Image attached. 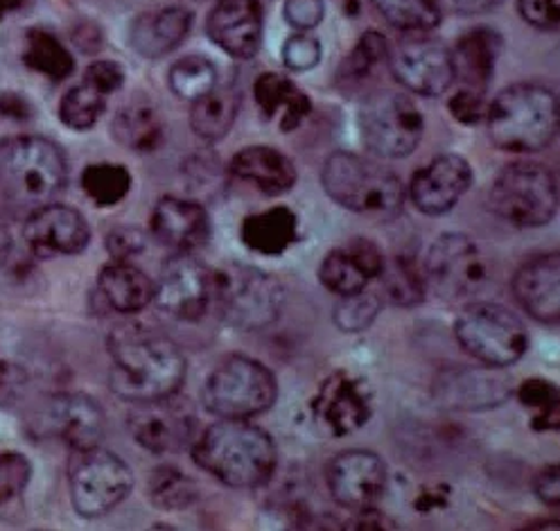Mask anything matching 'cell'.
<instances>
[{
	"label": "cell",
	"instance_id": "obj_1",
	"mask_svg": "<svg viewBox=\"0 0 560 531\" xmlns=\"http://www.w3.org/2000/svg\"><path fill=\"white\" fill-rule=\"evenodd\" d=\"M112 389L129 403L179 394L186 358L165 333L143 324H125L109 337Z\"/></svg>",
	"mask_w": 560,
	"mask_h": 531
},
{
	"label": "cell",
	"instance_id": "obj_2",
	"mask_svg": "<svg viewBox=\"0 0 560 531\" xmlns=\"http://www.w3.org/2000/svg\"><path fill=\"white\" fill-rule=\"evenodd\" d=\"M192 462L229 488H260L278 466L273 439L249 418H218L195 437Z\"/></svg>",
	"mask_w": 560,
	"mask_h": 531
},
{
	"label": "cell",
	"instance_id": "obj_3",
	"mask_svg": "<svg viewBox=\"0 0 560 531\" xmlns=\"http://www.w3.org/2000/svg\"><path fill=\"white\" fill-rule=\"evenodd\" d=\"M483 120L495 148L513 154H534L549 148L558 136V97L545 84L520 82L500 91L488 104Z\"/></svg>",
	"mask_w": 560,
	"mask_h": 531
},
{
	"label": "cell",
	"instance_id": "obj_4",
	"mask_svg": "<svg viewBox=\"0 0 560 531\" xmlns=\"http://www.w3.org/2000/svg\"><path fill=\"white\" fill-rule=\"evenodd\" d=\"M68 180L61 148L44 136H12L0 140V195L16 206L50 204Z\"/></svg>",
	"mask_w": 560,
	"mask_h": 531
},
{
	"label": "cell",
	"instance_id": "obj_5",
	"mask_svg": "<svg viewBox=\"0 0 560 531\" xmlns=\"http://www.w3.org/2000/svg\"><path fill=\"white\" fill-rule=\"evenodd\" d=\"M322 186L335 204L360 216H396L407 199L394 170L353 152H335L326 159Z\"/></svg>",
	"mask_w": 560,
	"mask_h": 531
},
{
	"label": "cell",
	"instance_id": "obj_6",
	"mask_svg": "<svg viewBox=\"0 0 560 531\" xmlns=\"http://www.w3.org/2000/svg\"><path fill=\"white\" fill-rule=\"evenodd\" d=\"M454 337L483 369H509L529 350V333L522 319L490 301H477L454 319Z\"/></svg>",
	"mask_w": 560,
	"mask_h": 531
},
{
	"label": "cell",
	"instance_id": "obj_7",
	"mask_svg": "<svg viewBox=\"0 0 560 531\" xmlns=\"http://www.w3.org/2000/svg\"><path fill=\"white\" fill-rule=\"evenodd\" d=\"M213 301L231 328L262 331L283 312L285 288L258 267L231 263L213 269Z\"/></svg>",
	"mask_w": 560,
	"mask_h": 531
},
{
	"label": "cell",
	"instance_id": "obj_8",
	"mask_svg": "<svg viewBox=\"0 0 560 531\" xmlns=\"http://www.w3.org/2000/svg\"><path fill=\"white\" fill-rule=\"evenodd\" d=\"M278 399L276 376L256 358L233 353L208 373L201 386L203 409L218 418H254Z\"/></svg>",
	"mask_w": 560,
	"mask_h": 531
},
{
	"label": "cell",
	"instance_id": "obj_9",
	"mask_svg": "<svg viewBox=\"0 0 560 531\" xmlns=\"http://www.w3.org/2000/svg\"><path fill=\"white\" fill-rule=\"evenodd\" d=\"M488 201L495 216L511 227H545L558 212L556 174L542 163H511L495 176L488 193Z\"/></svg>",
	"mask_w": 560,
	"mask_h": 531
},
{
	"label": "cell",
	"instance_id": "obj_10",
	"mask_svg": "<svg viewBox=\"0 0 560 531\" xmlns=\"http://www.w3.org/2000/svg\"><path fill=\"white\" fill-rule=\"evenodd\" d=\"M362 143L377 159H405L425 136V118L413 100L398 91H377L360 106Z\"/></svg>",
	"mask_w": 560,
	"mask_h": 531
},
{
	"label": "cell",
	"instance_id": "obj_11",
	"mask_svg": "<svg viewBox=\"0 0 560 531\" xmlns=\"http://www.w3.org/2000/svg\"><path fill=\"white\" fill-rule=\"evenodd\" d=\"M68 482L73 509L82 518H102L129 498L133 473L122 457L97 446L75 452Z\"/></svg>",
	"mask_w": 560,
	"mask_h": 531
},
{
	"label": "cell",
	"instance_id": "obj_12",
	"mask_svg": "<svg viewBox=\"0 0 560 531\" xmlns=\"http://www.w3.org/2000/svg\"><path fill=\"white\" fill-rule=\"evenodd\" d=\"M423 274L428 288L441 299L459 303L475 297L488 278L479 244L466 233H441L425 254Z\"/></svg>",
	"mask_w": 560,
	"mask_h": 531
},
{
	"label": "cell",
	"instance_id": "obj_13",
	"mask_svg": "<svg viewBox=\"0 0 560 531\" xmlns=\"http://www.w3.org/2000/svg\"><path fill=\"white\" fill-rule=\"evenodd\" d=\"M127 428L133 441L152 454H172L192 446L197 437V414L190 401L179 394L133 403Z\"/></svg>",
	"mask_w": 560,
	"mask_h": 531
},
{
	"label": "cell",
	"instance_id": "obj_14",
	"mask_svg": "<svg viewBox=\"0 0 560 531\" xmlns=\"http://www.w3.org/2000/svg\"><path fill=\"white\" fill-rule=\"evenodd\" d=\"M310 412L314 425L335 439L348 437L358 430L373 416V389L366 378L350 371L330 373L317 389Z\"/></svg>",
	"mask_w": 560,
	"mask_h": 531
},
{
	"label": "cell",
	"instance_id": "obj_15",
	"mask_svg": "<svg viewBox=\"0 0 560 531\" xmlns=\"http://www.w3.org/2000/svg\"><path fill=\"white\" fill-rule=\"evenodd\" d=\"M154 301L174 319L199 322L213 301V269L195 254H172L161 269Z\"/></svg>",
	"mask_w": 560,
	"mask_h": 531
},
{
	"label": "cell",
	"instance_id": "obj_16",
	"mask_svg": "<svg viewBox=\"0 0 560 531\" xmlns=\"http://www.w3.org/2000/svg\"><path fill=\"white\" fill-rule=\"evenodd\" d=\"M332 500L348 511L375 507L389 482L387 464L371 450H346L337 454L326 471Z\"/></svg>",
	"mask_w": 560,
	"mask_h": 531
},
{
	"label": "cell",
	"instance_id": "obj_17",
	"mask_svg": "<svg viewBox=\"0 0 560 531\" xmlns=\"http://www.w3.org/2000/svg\"><path fill=\"white\" fill-rule=\"evenodd\" d=\"M387 61L398 84L416 95L436 97L457 82L452 50L436 39H409L389 53Z\"/></svg>",
	"mask_w": 560,
	"mask_h": 531
},
{
	"label": "cell",
	"instance_id": "obj_18",
	"mask_svg": "<svg viewBox=\"0 0 560 531\" xmlns=\"http://www.w3.org/2000/svg\"><path fill=\"white\" fill-rule=\"evenodd\" d=\"M23 238L27 250L39 258L78 256L91 242V229L80 210L50 201L32 208Z\"/></svg>",
	"mask_w": 560,
	"mask_h": 531
},
{
	"label": "cell",
	"instance_id": "obj_19",
	"mask_svg": "<svg viewBox=\"0 0 560 531\" xmlns=\"http://www.w3.org/2000/svg\"><path fill=\"white\" fill-rule=\"evenodd\" d=\"M472 186V168L459 154H441L409 182V199L423 216L439 218L462 201Z\"/></svg>",
	"mask_w": 560,
	"mask_h": 531
},
{
	"label": "cell",
	"instance_id": "obj_20",
	"mask_svg": "<svg viewBox=\"0 0 560 531\" xmlns=\"http://www.w3.org/2000/svg\"><path fill=\"white\" fill-rule=\"evenodd\" d=\"M37 420L42 432L57 437L75 452L97 448L107 430L104 409L86 394L52 396Z\"/></svg>",
	"mask_w": 560,
	"mask_h": 531
},
{
	"label": "cell",
	"instance_id": "obj_21",
	"mask_svg": "<svg viewBox=\"0 0 560 531\" xmlns=\"http://www.w3.org/2000/svg\"><path fill=\"white\" fill-rule=\"evenodd\" d=\"M206 32L210 42L235 59H252L262 46V3L260 0H215L208 14Z\"/></svg>",
	"mask_w": 560,
	"mask_h": 531
},
{
	"label": "cell",
	"instance_id": "obj_22",
	"mask_svg": "<svg viewBox=\"0 0 560 531\" xmlns=\"http://www.w3.org/2000/svg\"><path fill=\"white\" fill-rule=\"evenodd\" d=\"M150 229L172 254H195L210 240L208 210L184 197H161L152 210Z\"/></svg>",
	"mask_w": 560,
	"mask_h": 531
},
{
	"label": "cell",
	"instance_id": "obj_23",
	"mask_svg": "<svg viewBox=\"0 0 560 531\" xmlns=\"http://www.w3.org/2000/svg\"><path fill=\"white\" fill-rule=\"evenodd\" d=\"M384 261H387V256L382 254L373 240L355 238L324 258L319 280L335 297L355 295L366 290L369 282L380 276Z\"/></svg>",
	"mask_w": 560,
	"mask_h": 531
},
{
	"label": "cell",
	"instance_id": "obj_24",
	"mask_svg": "<svg viewBox=\"0 0 560 531\" xmlns=\"http://www.w3.org/2000/svg\"><path fill=\"white\" fill-rule=\"evenodd\" d=\"M513 297L532 319L545 326L560 322V258L556 252L522 263L513 276Z\"/></svg>",
	"mask_w": 560,
	"mask_h": 531
},
{
	"label": "cell",
	"instance_id": "obj_25",
	"mask_svg": "<svg viewBox=\"0 0 560 531\" xmlns=\"http://www.w3.org/2000/svg\"><path fill=\"white\" fill-rule=\"evenodd\" d=\"M229 170L237 180L247 182L249 186L269 197L290 193L299 182L294 161L269 146H252L240 150L231 159Z\"/></svg>",
	"mask_w": 560,
	"mask_h": 531
},
{
	"label": "cell",
	"instance_id": "obj_26",
	"mask_svg": "<svg viewBox=\"0 0 560 531\" xmlns=\"http://www.w3.org/2000/svg\"><path fill=\"white\" fill-rule=\"evenodd\" d=\"M192 30V12L186 8H163L133 21L129 42L145 59H159L177 50Z\"/></svg>",
	"mask_w": 560,
	"mask_h": 531
},
{
	"label": "cell",
	"instance_id": "obj_27",
	"mask_svg": "<svg viewBox=\"0 0 560 531\" xmlns=\"http://www.w3.org/2000/svg\"><path fill=\"white\" fill-rule=\"evenodd\" d=\"M299 218L288 206H273L269 210L254 212L240 224L242 244L265 258L283 256L292 244L299 242Z\"/></svg>",
	"mask_w": 560,
	"mask_h": 531
},
{
	"label": "cell",
	"instance_id": "obj_28",
	"mask_svg": "<svg viewBox=\"0 0 560 531\" xmlns=\"http://www.w3.org/2000/svg\"><path fill=\"white\" fill-rule=\"evenodd\" d=\"M513 396V386L498 376V369L454 371L441 380V401L454 409H490Z\"/></svg>",
	"mask_w": 560,
	"mask_h": 531
},
{
	"label": "cell",
	"instance_id": "obj_29",
	"mask_svg": "<svg viewBox=\"0 0 560 531\" xmlns=\"http://www.w3.org/2000/svg\"><path fill=\"white\" fill-rule=\"evenodd\" d=\"M502 53V37L493 27H472L457 42L452 50L454 73L462 78L468 89L481 91L495 76V66Z\"/></svg>",
	"mask_w": 560,
	"mask_h": 531
},
{
	"label": "cell",
	"instance_id": "obj_30",
	"mask_svg": "<svg viewBox=\"0 0 560 531\" xmlns=\"http://www.w3.org/2000/svg\"><path fill=\"white\" fill-rule=\"evenodd\" d=\"M260 114L278 120L280 131H294L312 112V100L283 73H262L254 84Z\"/></svg>",
	"mask_w": 560,
	"mask_h": 531
},
{
	"label": "cell",
	"instance_id": "obj_31",
	"mask_svg": "<svg viewBox=\"0 0 560 531\" xmlns=\"http://www.w3.org/2000/svg\"><path fill=\"white\" fill-rule=\"evenodd\" d=\"M97 290L116 312L136 314L154 301L156 282L131 263L114 261L100 269Z\"/></svg>",
	"mask_w": 560,
	"mask_h": 531
},
{
	"label": "cell",
	"instance_id": "obj_32",
	"mask_svg": "<svg viewBox=\"0 0 560 531\" xmlns=\"http://www.w3.org/2000/svg\"><path fill=\"white\" fill-rule=\"evenodd\" d=\"M237 112L240 95L233 89L215 86L208 95L192 102L190 127L206 143H218V140L226 138V134L235 125Z\"/></svg>",
	"mask_w": 560,
	"mask_h": 531
},
{
	"label": "cell",
	"instance_id": "obj_33",
	"mask_svg": "<svg viewBox=\"0 0 560 531\" xmlns=\"http://www.w3.org/2000/svg\"><path fill=\"white\" fill-rule=\"evenodd\" d=\"M114 138L131 152H154L163 143V120L150 104H129L116 114Z\"/></svg>",
	"mask_w": 560,
	"mask_h": 531
},
{
	"label": "cell",
	"instance_id": "obj_34",
	"mask_svg": "<svg viewBox=\"0 0 560 531\" xmlns=\"http://www.w3.org/2000/svg\"><path fill=\"white\" fill-rule=\"evenodd\" d=\"M23 61L34 73H39L52 82L70 78L75 70V59L70 50L46 30H30L25 37Z\"/></svg>",
	"mask_w": 560,
	"mask_h": 531
},
{
	"label": "cell",
	"instance_id": "obj_35",
	"mask_svg": "<svg viewBox=\"0 0 560 531\" xmlns=\"http://www.w3.org/2000/svg\"><path fill=\"white\" fill-rule=\"evenodd\" d=\"M513 396L522 407L532 412L529 428L534 432H558L560 428V392L547 378H527L522 380Z\"/></svg>",
	"mask_w": 560,
	"mask_h": 531
},
{
	"label": "cell",
	"instance_id": "obj_36",
	"mask_svg": "<svg viewBox=\"0 0 560 531\" xmlns=\"http://www.w3.org/2000/svg\"><path fill=\"white\" fill-rule=\"evenodd\" d=\"M389 301L400 308H416L428 299V280L423 267H418L411 258H392L384 261V267L377 276Z\"/></svg>",
	"mask_w": 560,
	"mask_h": 531
},
{
	"label": "cell",
	"instance_id": "obj_37",
	"mask_svg": "<svg viewBox=\"0 0 560 531\" xmlns=\"http://www.w3.org/2000/svg\"><path fill=\"white\" fill-rule=\"evenodd\" d=\"M150 500L161 511H184L199 500V484L177 466H159L150 475Z\"/></svg>",
	"mask_w": 560,
	"mask_h": 531
},
{
	"label": "cell",
	"instance_id": "obj_38",
	"mask_svg": "<svg viewBox=\"0 0 560 531\" xmlns=\"http://www.w3.org/2000/svg\"><path fill=\"white\" fill-rule=\"evenodd\" d=\"M167 84L177 97L197 102L218 86V68L201 55H188L172 64Z\"/></svg>",
	"mask_w": 560,
	"mask_h": 531
},
{
	"label": "cell",
	"instance_id": "obj_39",
	"mask_svg": "<svg viewBox=\"0 0 560 531\" xmlns=\"http://www.w3.org/2000/svg\"><path fill=\"white\" fill-rule=\"evenodd\" d=\"M389 57V42L384 37L382 32L369 30L364 32L360 42L355 44V48L348 53V57L341 61L339 68V84L350 89V86H358L364 80H369L373 76V70L387 61Z\"/></svg>",
	"mask_w": 560,
	"mask_h": 531
},
{
	"label": "cell",
	"instance_id": "obj_40",
	"mask_svg": "<svg viewBox=\"0 0 560 531\" xmlns=\"http://www.w3.org/2000/svg\"><path fill=\"white\" fill-rule=\"evenodd\" d=\"M131 172L118 163H91L82 172V191L97 206H116L131 193Z\"/></svg>",
	"mask_w": 560,
	"mask_h": 531
},
{
	"label": "cell",
	"instance_id": "obj_41",
	"mask_svg": "<svg viewBox=\"0 0 560 531\" xmlns=\"http://www.w3.org/2000/svg\"><path fill=\"white\" fill-rule=\"evenodd\" d=\"M377 14L402 32L425 34L441 25V10L434 0H371Z\"/></svg>",
	"mask_w": 560,
	"mask_h": 531
},
{
	"label": "cell",
	"instance_id": "obj_42",
	"mask_svg": "<svg viewBox=\"0 0 560 531\" xmlns=\"http://www.w3.org/2000/svg\"><path fill=\"white\" fill-rule=\"evenodd\" d=\"M104 109H107V95H102L91 84L82 82L63 93L59 102V118L68 129L86 131L95 127Z\"/></svg>",
	"mask_w": 560,
	"mask_h": 531
},
{
	"label": "cell",
	"instance_id": "obj_43",
	"mask_svg": "<svg viewBox=\"0 0 560 531\" xmlns=\"http://www.w3.org/2000/svg\"><path fill=\"white\" fill-rule=\"evenodd\" d=\"M380 312L382 301L377 299V295L362 290L355 295L339 297L332 312V322L343 333H362L375 324Z\"/></svg>",
	"mask_w": 560,
	"mask_h": 531
},
{
	"label": "cell",
	"instance_id": "obj_44",
	"mask_svg": "<svg viewBox=\"0 0 560 531\" xmlns=\"http://www.w3.org/2000/svg\"><path fill=\"white\" fill-rule=\"evenodd\" d=\"M32 477V464L21 452H0V507L10 505L27 488Z\"/></svg>",
	"mask_w": 560,
	"mask_h": 531
},
{
	"label": "cell",
	"instance_id": "obj_45",
	"mask_svg": "<svg viewBox=\"0 0 560 531\" xmlns=\"http://www.w3.org/2000/svg\"><path fill=\"white\" fill-rule=\"evenodd\" d=\"M322 42L317 37H312L307 32H296L283 44V50H280V57H283V64L292 73H307V70L317 68L322 64Z\"/></svg>",
	"mask_w": 560,
	"mask_h": 531
},
{
	"label": "cell",
	"instance_id": "obj_46",
	"mask_svg": "<svg viewBox=\"0 0 560 531\" xmlns=\"http://www.w3.org/2000/svg\"><path fill=\"white\" fill-rule=\"evenodd\" d=\"M447 109L452 114V118L462 123V125H468V127H475L479 123H483L486 118V102H483V93L481 91H475V89H464V91H457L450 102H447Z\"/></svg>",
	"mask_w": 560,
	"mask_h": 531
},
{
	"label": "cell",
	"instance_id": "obj_47",
	"mask_svg": "<svg viewBox=\"0 0 560 531\" xmlns=\"http://www.w3.org/2000/svg\"><path fill=\"white\" fill-rule=\"evenodd\" d=\"M104 244H107V252L112 254L114 261L129 263L131 258L145 252L148 240H145V233L136 227H118V229L109 231L107 242Z\"/></svg>",
	"mask_w": 560,
	"mask_h": 531
},
{
	"label": "cell",
	"instance_id": "obj_48",
	"mask_svg": "<svg viewBox=\"0 0 560 531\" xmlns=\"http://www.w3.org/2000/svg\"><path fill=\"white\" fill-rule=\"evenodd\" d=\"M517 12L524 23L542 32H553L560 25V0H517Z\"/></svg>",
	"mask_w": 560,
	"mask_h": 531
},
{
	"label": "cell",
	"instance_id": "obj_49",
	"mask_svg": "<svg viewBox=\"0 0 560 531\" xmlns=\"http://www.w3.org/2000/svg\"><path fill=\"white\" fill-rule=\"evenodd\" d=\"M82 82L91 84L102 95L109 97V95H114L116 91L122 89V84H125V68L118 61H112V59H97V61H93L86 68Z\"/></svg>",
	"mask_w": 560,
	"mask_h": 531
},
{
	"label": "cell",
	"instance_id": "obj_50",
	"mask_svg": "<svg viewBox=\"0 0 560 531\" xmlns=\"http://www.w3.org/2000/svg\"><path fill=\"white\" fill-rule=\"evenodd\" d=\"M283 16L294 30L310 32L324 21L326 5L324 0H285Z\"/></svg>",
	"mask_w": 560,
	"mask_h": 531
},
{
	"label": "cell",
	"instance_id": "obj_51",
	"mask_svg": "<svg viewBox=\"0 0 560 531\" xmlns=\"http://www.w3.org/2000/svg\"><path fill=\"white\" fill-rule=\"evenodd\" d=\"M534 493L538 495V500L545 503L547 507H558V503H560V473H558V464L545 466L542 471L536 473V477H534Z\"/></svg>",
	"mask_w": 560,
	"mask_h": 531
},
{
	"label": "cell",
	"instance_id": "obj_52",
	"mask_svg": "<svg viewBox=\"0 0 560 531\" xmlns=\"http://www.w3.org/2000/svg\"><path fill=\"white\" fill-rule=\"evenodd\" d=\"M32 116H34V109L25 95L16 91H0V118L25 123Z\"/></svg>",
	"mask_w": 560,
	"mask_h": 531
},
{
	"label": "cell",
	"instance_id": "obj_53",
	"mask_svg": "<svg viewBox=\"0 0 560 531\" xmlns=\"http://www.w3.org/2000/svg\"><path fill=\"white\" fill-rule=\"evenodd\" d=\"M355 516L350 518L346 522V529H362V531H377V529H394L396 524L380 513L375 507H369V509H360V511H353Z\"/></svg>",
	"mask_w": 560,
	"mask_h": 531
},
{
	"label": "cell",
	"instance_id": "obj_54",
	"mask_svg": "<svg viewBox=\"0 0 560 531\" xmlns=\"http://www.w3.org/2000/svg\"><path fill=\"white\" fill-rule=\"evenodd\" d=\"M502 0H434V5L441 10H450V12H457V14H486L490 10H495Z\"/></svg>",
	"mask_w": 560,
	"mask_h": 531
},
{
	"label": "cell",
	"instance_id": "obj_55",
	"mask_svg": "<svg viewBox=\"0 0 560 531\" xmlns=\"http://www.w3.org/2000/svg\"><path fill=\"white\" fill-rule=\"evenodd\" d=\"M447 488H423L418 493V498L413 503L416 511H432V509H445L447 505Z\"/></svg>",
	"mask_w": 560,
	"mask_h": 531
},
{
	"label": "cell",
	"instance_id": "obj_56",
	"mask_svg": "<svg viewBox=\"0 0 560 531\" xmlns=\"http://www.w3.org/2000/svg\"><path fill=\"white\" fill-rule=\"evenodd\" d=\"M12 250H14V238L10 233L8 227L0 224V269H3L12 256Z\"/></svg>",
	"mask_w": 560,
	"mask_h": 531
},
{
	"label": "cell",
	"instance_id": "obj_57",
	"mask_svg": "<svg viewBox=\"0 0 560 531\" xmlns=\"http://www.w3.org/2000/svg\"><path fill=\"white\" fill-rule=\"evenodd\" d=\"M25 0H0V21H5L10 14L23 8Z\"/></svg>",
	"mask_w": 560,
	"mask_h": 531
}]
</instances>
